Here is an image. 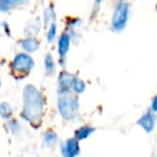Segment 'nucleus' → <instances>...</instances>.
Instances as JSON below:
<instances>
[{
    "instance_id": "f257e3e1",
    "label": "nucleus",
    "mask_w": 157,
    "mask_h": 157,
    "mask_svg": "<svg viewBox=\"0 0 157 157\" xmlns=\"http://www.w3.org/2000/svg\"><path fill=\"white\" fill-rule=\"evenodd\" d=\"M44 99L41 93L33 85H27L24 90V107L22 117L37 128L41 125L43 117Z\"/></svg>"
},
{
    "instance_id": "f03ea898",
    "label": "nucleus",
    "mask_w": 157,
    "mask_h": 157,
    "mask_svg": "<svg viewBox=\"0 0 157 157\" xmlns=\"http://www.w3.org/2000/svg\"><path fill=\"white\" fill-rule=\"evenodd\" d=\"M58 110L63 118L73 120L78 114V98L70 93L60 94L58 98Z\"/></svg>"
},
{
    "instance_id": "7ed1b4c3",
    "label": "nucleus",
    "mask_w": 157,
    "mask_h": 157,
    "mask_svg": "<svg viewBox=\"0 0 157 157\" xmlns=\"http://www.w3.org/2000/svg\"><path fill=\"white\" fill-rule=\"evenodd\" d=\"M33 65L35 63L28 54L20 53L14 57L11 63L12 73L16 76V78H22L29 73V71L33 69Z\"/></svg>"
},
{
    "instance_id": "20e7f679",
    "label": "nucleus",
    "mask_w": 157,
    "mask_h": 157,
    "mask_svg": "<svg viewBox=\"0 0 157 157\" xmlns=\"http://www.w3.org/2000/svg\"><path fill=\"white\" fill-rule=\"evenodd\" d=\"M129 14V6L126 2H120L116 6L114 10L113 16H112L111 25L112 28L116 31H121L125 28L128 21Z\"/></svg>"
},
{
    "instance_id": "39448f33",
    "label": "nucleus",
    "mask_w": 157,
    "mask_h": 157,
    "mask_svg": "<svg viewBox=\"0 0 157 157\" xmlns=\"http://www.w3.org/2000/svg\"><path fill=\"white\" fill-rule=\"evenodd\" d=\"M75 78L71 73L67 71H63L59 74L58 78V93L60 94H65V93H69L71 88H73V84Z\"/></svg>"
},
{
    "instance_id": "423d86ee",
    "label": "nucleus",
    "mask_w": 157,
    "mask_h": 157,
    "mask_svg": "<svg viewBox=\"0 0 157 157\" xmlns=\"http://www.w3.org/2000/svg\"><path fill=\"white\" fill-rule=\"evenodd\" d=\"M61 154L63 157H75L80 154V146H78V140L75 138L68 139L65 143L61 145Z\"/></svg>"
},
{
    "instance_id": "0eeeda50",
    "label": "nucleus",
    "mask_w": 157,
    "mask_h": 157,
    "mask_svg": "<svg viewBox=\"0 0 157 157\" xmlns=\"http://www.w3.org/2000/svg\"><path fill=\"white\" fill-rule=\"evenodd\" d=\"M138 125L142 127L146 132H151L155 126V116L151 111H146L144 115L138 121Z\"/></svg>"
},
{
    "instance_id": "6e6552de",
    "label": "nucleus",
    "mask_w": 157,
    "mask_h": 157,
    "mask_svg": "<svg viewBox=\"0 0 157 157\" xmlns=\"http://www.w3.org/2000/svg\"><path fill=\"white\" fill-rule=\"evenodd\" d=\"M70 46V36L67 33H63L58 40V53L61 58L66 56Z\"/></svg>"
},
{
    "instance_id": "1a4fd4ad",
    "label": "nucleus",
    "mask_w": 157,
    "mask_h": 157,
    "mask_svg": "<svg viewBox=\"0 0 157 157\" xmlns=\"http://www.w3.org/2000/svg\"><path fill=\"white\" fill-rule=\"evenodd\" d=\"M21 45H22V48H24L26 52L33 53V52H35V51L38 50L40 43L36 38L29 37V38H27V39L22 40V41H21Z\"/></svg>"
},
{
    "instance_id": "9d476101",
    "label": "nucleus",
    "mask_w": 157,
    "mask_h": 157,
    "mask_svg": "<svg viewBox=\"0 0 157 157\" xmlns=\"http://www.w3.org/2000/svg\"><path fill=\"white\" fill-rule=\"evenodd\" d=\"M95 131V129L93 127L90 126H83L81 128H78L75 131V139L76 140H84L88 137L90 135H92Z\"/></svg>"
},
{
    "instance_id": "9b49d317",
    "label": "nucleus",
    "mask_w": 157,
    "mask_h": 157,
    "mask_svg": "<svg viewBox=\"0 0 157 157\" xmlns=\"http://www.w3.org/2000/svg\"><path fill=\"white\" fill-rule=\"evenodd\" d=\"M44 144L48 146H53L57 141V136L56 133L53 130H48L44 133V138H43Z\"/></svg>"
},
{
    "instance_id": "f8f14e48",
    "label": "nucleus",
    "mask_w": 157,
    "mask_h": 157,
    "mask_svg": "<svg viewBox=\"0 0 157 157\" xmlns=\"http://www.w3.org/2000/svg\"><path fill=\"white\" fill-rule=\"evenodd\" d=\"M39 29H40V22L37 18V20L30 21V22L27 24L26 29H25V30H26L28 33H30V35H36V33H38Z\"/></svg>"
},
{
    "instance_id": "ddd939ff",
    "label": "nucleus",
    "mask_w": 157,
    "mask_h": 157,
    "mask_svg": "<svg viewBox=\"0 0 157 157\" xmlns=\"http://www.w3.org/2000/svg\"><path fill=\"white\" fill-rule=\"evenodd\" d=\"M21 3H24L22 1H12V0H2V1H0V10L1 11H7V10H10L11 8L15 7V6H18Z\"/></svg>"
},
{
    "instance_id": "4468645a",
    "label": "nucleus",
    "mask_w": 157,
    "mask_h": 157,
    "mask_svg": "<svg viewBox=\"0 0 157 157\" xmlns=\"http://www.w3.org/2000/svg\"><path fill=\"white\" fill-rule=\"evenodd\" d=\"M0 114L2 118H9L12 115V107L8 102H3L0 105Z\"/></svg>"
},
{
    "instance_id": "2eb2a0df",
    "label": "nucleus",
    "mask_w": 157,
    "mask_h": 157,
    "mask_svg": "<svg viewBox=\"0 0 157 157\" xmlns=\"http://www.w3.org/2000/svg\"><path fill=\"white\" fill-rule=\"evenodd\" d=\"M45 69H46V72L50 74L54 73L55 71V63H54V60H53V56L51 54H48L45 56Z\"/></svg>"
},
{
    "instance_id": "dca6fc26",
    "label": "nucleus",
    "mask_w": 157,
    "mask_h": 157,
    "mask_svg": "<svg viewBox=\"0 0 157 157\" xmlns=\"http://www.w3.org/2000/svg\"><path fill=\"white\" fill-rule=\"evenodd\" d=\"M44 15V23L45 24H48V23L53 22L55 20V12H54V9L52 7H48L45 9L43 13Z\"/></svg>"
},
{
    "instance_id": "f3484780",
    "label": "nucleus",
    "mask_w": 157,
    "mask_h": 157,
    "mask_svg": "<svg viewBox=\"0 0 157 157\" xmlns=\"http://www.w3.org/2000/svg\"><path fill=\"white\" fill-rule=\"evenodd\" d=\"M72 90L76 93V94H81L85 90V83L83 81H81L80 78H76L75 81H74V84H73V88Z\"/></svg>"
},
{
    "instance_id": "a211bd4d",
    "label": "nucleus",
    "mask_w": 157,
    "mask_h": 157,
    "mask_svg": "<svg viewBox=\"0 0 157 157\" xmlns=\"http://www.w3.org/2000/svg\"><path fill=\"white\" fill-rule=\"evenodd\" d=\"M55 36H56V25L54 23H52L50 27V30H48V42H52L53 40L55 39Z\"/></svg>"
},
{
    "instance_id": "6ab92c4d",
    "label": "nucleus",
    "mask_w": 157,
    "mask_h": 157,
    "mask_svg": "<svg viewBox=\"0 0 157 157\" xmlns=\"http://www.w3.org/2000/svg\"><path fill=\"white\" fill-rule=\"evenodd\" d=\"M8 125H9L10 129H11L13 132H15L16 130L18 131V128H20V126H18V123L16 122V121H10L9 123H8Z\"/></svg>"
},
{
    "instance_id": "aec40b11",
    "label": "nucleus",
    "mask_w": 157,
    "mask_h": 157,
    "mask_svg": "<svg viewBox=\"0 0 157 157\" xmlns=\"http://www.w3.org/2000/svg\"><path fill=\"white\" fill-rule=\"evenodd\" d=\"M152 111L153 112H157V96L153 99V102H152Z\"/></svg>"
}]
</instances>
